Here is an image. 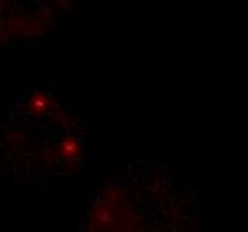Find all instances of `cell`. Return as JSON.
Returning a JSON list of instances; mask_svg holds the SVG:
<instances>
[{
	"mask_svg": "<svg viewBox=\"0 0 248 232\" xmlns=\"http://www.w3.org/2000/svg\"><path fill=\"white\" fill-rule=\"evenodd\" d=\"M29 113L36 114V116H45L52 113V98L46 91H34L27 100Z\"/></svg>",
	"mask_w": 248,
	"mask_h": 232,
	"instance_id": "cell-1",
	"label": "cell"
},
{
	"mask_svg": "<svg viewBox=\"0 0 248 232\" xmlns=\"http://www.w3.org/2000/svg\"><path fill=\"white\" fill-rule=\"evenodd\" d=\"M57 157L66 161V163H72V161H77L80 155V145L75 138H62L61 143L56 147Z\"/></svg>",
	"mask_w": 248,
	"mask_h": 232,
	"instance_id": "cell-2",
	"label": "cell"
},
{
	"mask_svg": "<svg viewBox=\"0 0 248 232\" xmlns=\"http://www.w3.org/2000/svg\"><path fill=\"white\" fill-rule=\"evenodd\" d=\"M54 4H57L59 7H62V9H68V6H70V0H52Z\"/></svg>",
	"mask_w": 248,
	"mask_h": 232,
	"instance_id": "cell-3",
	"label": "cell"
}]
</instances>
